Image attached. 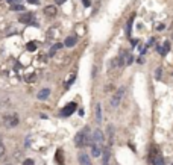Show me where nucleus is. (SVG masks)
I'll return each mask as SVG.
<instances>
[{
  "label": "nucleus",
  "mask_w": 173,
  "mask_h": 165,
  "mask_svg": "<svg viewBox=\"0 0 173 165\" xmlns=\"http://www.w3.org/2000/svg\"><path fill=\"white\" fill-rule=\"evenodd\" d=\"M163 49H164V53H166V55H167V52L170 50V42H169V41H166V42H164Z\"/></svg>",
  "instance_id": "22"
},
{
  "label": "nucleus",
  "mask_w": 173,
  "mask_h": 165,
  "mask_svg": "<svg viewBox=\"0 0 173 165\" xmlns=\"http://www.w3.org/2000/svg\"><path fill=\"white\" fill-rule=\"evenodd\" d=\"M76 108H78V105L74 103V102H72V103H68V105L64 106V108L61 109V112H59V115H61V117H70L74 111H76Z\"/></svg>",
  "instance_id": "5"
},
{
  "label": "nucleus",
  "mask_w": 173,
  "mask_h": 165,
  "mask_svg": "<svg viewBox=\"0 0 173 165\" xmlns=\"http://www.w3.org/2000/svg\"><path fill=\"white\" fill-rule=\"evenodd\" d=\"M108 140H109V146H112L114 142V127L108 126Z\"/></svg>",
  "instance_id": "14"
},
{
  "label": "nucleus",
  "mask_w": 173,
  "mask_h": 165,
  "mask_svg": "<svg viewBox=\"0 0 173 165\" xmlns=\"http://www.w3.org/2000/svg\"><path fill=\"white\" fill-rule=\"evenodd\" d=\"M96 120H97V123L100 124V121H102V108H100V105L96 106Z\"/></svg>",
  "instance_id": "17"
},
{
  "label": "nucleus",
  "mask_w": 173,
  "mask_h": 165,
  "mask_svg": "<svg viewBox=\"0 0 173 165\" xmlns=\"http://www.w3.org/2000/svg\"><path fill=\"white\" fill-rule=\"evenodd\" d=\"M102 152H103V148H102V146L99 144H93V147H91V155H93L94 158H99L102 155Z\"/></svg>",
  "instance_id": "8"
},
{
  "label": "nucleus",
  "mask_w": 173,
  "mask_h": 165,
  "mask_svg": "<svg viewBox=\"0 0 173 165\" xmlns=\"http://www.w3.org/2000/svg\"><path fill=\"white\" fill-rule=\"evenodd\" d=\"M164 28H166V26H164L163 23H159V24H156V28H155V29L159 32V30H164Z\"/></svg>",
  "instance_id": "24"
},
{
  "label": "nucleus",
  "mask_w": 173,
  "mask_h": 165,
  "mask_svg": "<svg viewBox=\"0 0 173 165\" xmlns=\"http://www.w3.org/2000/svg\"><path fill=\"white\" fill-rule=\"evenodd\" d=\"M161 159H163V155H161L159 148L156 146H152L149 148V153H147V162L149 165H156Z\"/></svg>",
  "instance_id": "2"
},
{
  "label": "nucleus",
  "mask_w": 173,
  "mask_h": 165,
  "mask_svg": "<svg viewBox=\"0 0 173 165\" xmlns=\"http://www.w3.org/2000/svg\"><path fill=\"white\" fill-rule=\"evenodd\" d=\"M103 140H105V136H103V133H102V130H99V129H96L94 132H93V141L96 142V144H103Z\"/></svg>",
  "instance_id": "7"
},
{
  "label": "nucleus",
  "mask_w": 173,
  "mask_h": 165,
  "mask_svg": "<svg viewBox=\"0 0 173 165\" xmlns=\"http://www.w3.org/2000/svg\"><path fill=\"white\" fill-rule=\"evenodd\" d=\"M0 141H2V136H0Z\"/></svg>",
  "instance_id": "33"
},
{
  "label": "nucleus",
  "mask_w": 173,
  "mask_h": 165,
  "mask_svg": "<svg viewBox=\"0 0 173 165\" xmlns=\"http://www.w3.org/2000/svg\"><path fill=\"white\" fill-rule=\"evenodd\" d=\"M64 2H66V0H55V3H56V5H62Z\"/></svg>",
  "instance_id": "30"
},
{
  "label": "nucleus",
  "mask_w": 173,
  "mask_h": 165,
  "mask_svg": "<svg viewBox=\"0 0 173 165\" xmlns=\"http://www.w3.org/2000/svg\"><path fill=\"white\" fill-rule=\"evenodd\" d=\"M50 95V88H43L41 91H38V100H46Z\"/></svg>",
  "instance_id": "11"
},
{
  "label": "nucleus",
  "mask_w": 173,
  "mask_h": 165,
  "mask_svg": "<svg viewBox=\"0 0 173 165\" xmlns=\"http://www.w3.org/2000/svg\"><path fill=\"white\" fill-rule=\"evenodd\" d=\"M109 164V148H103V165Z\"/></svg>",
  "instance_id": "18"
},
{
  "label": "nucleus",
  "mask_w": 173,
  "mask_h": 165,
  "mask_svg": "<svg viewBox=\"0 0 173 165\" xmlns=\"http://www.w3.org/2000/svg\"><path fill=\"white\" fill-rule=\"evenodd\" d=\"M134 20H135V14H132L128 20V24H126V36H131L132 34V24H134Z\"/></svg>",
  "instance_id": "9"
},
{
  "label": "nucleus",
  "mask_w": 173,
  "mask_h": 165,
  "mask_svg": "<svg viewBox=\"0 0 173 165\" xmlns=\"http://www.w3.org/2000/svg\"><path fill=\"white\" fill-rule=\"evenodd\" d=\"M59 49H62V44H59V42L53 44V46L50 47V50H49V56H53V55L56 53V50H59Z\"/></svg>",
  "instance_id": "15"
},
{
  "label": "nucleus",
  "mask_w": 173,
  "mask_h": 165,
  "mask_svg": "<svg viewBox=\"0 0 173 165\" xmlns=\"http://www.w3.org/2000/svg\"><path fill=\"white\" fill-rule=\"evenodd\" d=\"M18 21H20V23H23V24H34V26H36L35 17H34V14H32V12H26L23 15H20Z\"/></svg>",
  "instance_id": "6"
},
{
  "label": "nucleus",
  "mask_w": 173,
  "mask_h": 165,
  "mask_svg": "<svg viewBox=\"0 0 173 165\" xmlns=\"http://www.w3.org/2000/svg\"><path fill=\"white\" fill-rule=\"evenodd\" d=\"M2 123L6 129H12V127L18 126L20 118H18V115H15V114H6V115L2 117Z\"/></svg>",
  "instance_id": "3"
},
{
  "label": "nucleus",
  "mask_w": 173,
  "mask_h": 165,
  "mask_svg": "<svg viewBox=\"0 0 173 165\" xmlns=\"http://www.w3.org/2000/svg\"><path fill=\"white\" fill-rule=\"evenodd\" d=\"M84 6L85 8H90L91 6V2H90V0H84Z\"/></svg>",
  "instance_id": "27"
},
{
  "label": "nucleus",
  "mask_w": 173,
  "mask_h": 165,
  "mask_svg": "<svg viewBox=\"0 0 173 165\" xmlns=\"http://www.w3.org/2000/svg\"><path fill=\"white\" fill-rule=\"evenodd\" d=\"M161 74H163V70H161V68H156V70H155V77L161 79Z\"/></svg>",
  "instance_id": "23"
},
{
  "label": "nucleus",
  "mask_w": 173,
  "mask_h": 165,
  "mask_svg": "<svg viewBox=\"0 0 173 165\" xmlns=\"http://www.w3.org/2000/svg\"><path fill=\"white\" fill-rule=\"evenodd\" d=\"M79 162H80V165H91V161H90V156L86 155V153H80L79 155Z\"/></svg>",
  "instance_id": "10"
},
{
  "label": "nucleus",
  "mask_w": 173,
  "mask_h": 165,
  "mask_svg": "<svg viewBox=\"0 0 173 165\" xmlns=\"http://www.w3.org/2000/svg\"><path fill=\"white\" fill-rule=\"evenodd\" d=\"M76 42H78V36L76 35H72V36H68V38L66 40V42H64V44H66V47H73L74 44H76Z\"/></svg>",
  "instance_id": "13"
},
{
  "label": "nucleus",
  "mask_w": 173,
  "mask_h": 165,
  "mask_svg": "<svg viewBox=\"0 0 173 165\" xmlns=\"http://www.w3.org/2000/svg\"><path fill=\"white\" fill-rule=\"evenodd\" d=\"M28 2L32 3V5H36V3H38V0H28Z\"/></svg>",
  "instance_id": "31"
},
{
  "label": "nucleus",
  "mask_w": 173,
  "mask_h": 165,
  "mask_svg": "<svg viewBox=\"0 0 173 165\" xmlns=\"http://www.w3.org/2000/svg\"><path fill=\"white\" fill-rule=\"evenodd\" d=\"M8 3H14V2H18V0H6Z\"/></svg>",
  "instance_id": "32"
},
{
  "label": "nucleus",
  "mask_w": 173,
  "mask_h": 165,
  "mask_svg": "<svg viewBox=\"0 0 173 165\" xmlns=\"http://www.w3.org/2000/svg\"><path fill=\"white\" fill-rule=\"evenodd\" d=\"M74 79H76V76H74V74H70V77H68V80L66 82V88H68L70 85H72L73 82H74Z\"/></svg>",
  "instance_id": "21"
},
{
  "label": "nucleus",
  "mask_w": 173,
  "mask_h": 165,
  "mask_svg": "<svg viewBox=\"0 0 173 165\" xmlns=\"http://www.w3.org/2000/svg\"><path fill=\"white\" fill-rule=\"evenodd\" d=\"M11 11H24V6L23 5H11Z\"/></svg>",
  "instance_id": "20"
},
{
  "label": "nucleus",
  "mask_w": 173,
  "mask_h": 165,
  "mask_svg": "<svg viewBox=\"0 0 173 165\" xmlns=\"http://www.w3.org/2000/svg\"><path fill=\"white\" fill-rule=\"evenodd\" d=\"M3 155H5V147H3L2 142H0V158H2Z\"/></svg>",
  "instance_id": "26"
},
{
  "label": "nucleus",
  "mask_w": 173,
  "mask_h": 165,
  "mask_svg": "<svg viewBox=\"0 0 173 165\" xmlns=\"http://www.w3.org/2000/svg\"><path fill=\"white\" fill-rule=\"evenodd\" d=\"M26 49H28V52H35L36 50V44H35L34 41H30V42L26 44Z\"/></svg>",
  "instance_id": "19"
},
{
  "label": "nucleus",
  "mask_w": 173,
  "mask_h": 165,
  "mask_svg": "<svg viewBox=\"0 0 173 165\" xmlns=\"http://www.w3.org/2000/svg\"><path fill=\"white\" fill-rule=\"evenodd\" d=\"M123 95H125V87H120V88H118V91L112 95V99L109 100V105L112 106V108H117V106L120 105V102H122Z\"/></svg>",
  "instance_id": "4"
},
{
  "label": "nucleus",
  "mask_w": 173,
  "mask_h": 165,
  "mask_svg": "<svg viewBox=\"0 0 173 165\" xmlns=\"http://www.w3.org/2000/svg\"><path fill=\"white\" fill-rule=\"evenodd\" d=\"M55 159H56V164H58V165H64V156H62V152H61V150H56Z\"/></svg>",
  "instance_id": "16"
},
{
  "label": "nucleus",
  "mask_w": 173,
  "mask_h": 165,
  "mask_svg": "<svg viewBox=\"0 0 173 165\" xmlns=\"http://www.w3.org/2000/svg\"><path fill=\"white\" fill-rule=\"evenodd\" d=\"M131 44H132V46H137V44H138V40H137V38L132 40V41H131Z\"/></svg>",
  "instance_id": "29"
},
{
  "label": "nucleus",
  "mask_w": 173,
  "mask_h": 165,
  "mask_svg": "<svg viewBox=\"0 0 173 165\" xmlns=\"http://www.w3.org/2000/svg\"><path fill=\"white\" fill-rule=\"evenodd\" d=\"M91 142H93V136H91L88 127H85L80 132H78L76 136H74V146L76 147H85V146L91 144Z\"/></svg>",
  "instance_id": "1"
},
{
  "label": "nucleus",
  "mask_w": 173,
  "mask_h": 165,
  "mask_svg": "<svg viewBox=\"0 0 173 165\" xmlns=\"http://www.w3.org/2000/svg\"><path fill=\"white\" fill-rule=\"evenodd\" d=\"M23 165H35V164H34V161H32V159H26V161L23 162Z\"/></svg>",
  "instance_id": "25"
},
{
  "label": "nucleus",
  "mask_w": 173,
  "mask_h": 165,
  "mask_svg": "<svg viewBox=\"0 0 173 165\" xmlns=\"http://www.w3.org/2000/svg\"><path fill=\"white\" fill-rule=\"evenodd\" d=\"M44 14L49 15V17H55V15H56V6H53V5H52V6H46L44 8Z\"/></svg>",
  "instance_id": "12"
},
{
  "label": "nucleus",
  "mask_w": 173,
  "mask_h": 165,
  "mask_svg": "<svg viewBox=\"0 0 173 165\" xmlns=\"http://www.w3.org/2000/svg\"><path fill=\"white\" fill-rule=\"evenodd\" d=\"M153 42H155V38H150V40H149V42H147V44H146V46H147V47H150V46L153 44Z\"/></svg>",
  "instance_id": "28"
}]
</instances>
